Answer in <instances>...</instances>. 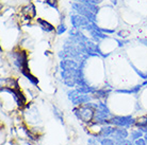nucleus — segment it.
<instances>
[{"mask_svg": "<svg viewBox=\"0 0 147 145\" xmlns=\"http://www.w3.org/2000/svg\"><path fill=\"white\" fill-rule=\"evenodd\" d=\"M71 23L75 28H85V29H90L91 25H90V20L85 18L81 15H73L71 16Z\"/></svg>", "mask_w": 147, "mask_h": 145, "instance_id": "nucleus-5", "label": "nucleus"}, {"mask_svg": "<svg viewBox=\"0 0 147 145\" xmlns=\"http://www.w3.org/2000/svg\"><path fill=\"white\" fill-rule=\"evenodd\" d=\"M95 109L91 105H82L76 110V114L82 122L91 123L95 119Z\"/></svg>", "mask_w": 147, "mask_h": 145, "instance_id": "nucleus-1", "label": "nucleus"}, {"mask_svg": "<svg viewBox=\"0 0 147 145\" xmlns=\"http://www.w3.org/2000/svg\"><path fill=\"white\" fill-rule=\"evenodd\" d=\"M125 34H128V32H126V31H124V32H119L118 33V35L121 37H125V36H127V35H125Z\"/></svg>", "mask_w": 147, "mask_h": 145, "instance_id": "nucleus-18", "label": "nucleus"}, {"mask_svg": "<svg viewBox=\"0 0 147 145\" xmlns=\"http://www.w3.org/2000/svg\"><path fill=\"white\" fill-rule=\"evenodd\" d=\"M88 145H97V142L94 139H91V140H88Z\"/></svg>", "mask_w": 147, "mask_h": 145, "instance_id": "nucleus-17", "label": "nucleus"}, {"mask_svg": "<svg viewBox=\"0 0 147 145\" xmlns=\"http://www.w3.org/2000/svg\"><path fill=\"white\" fill-rule=\"evenodd\" d=\"M143 136V132H142V130H136L133 131L132 134H131V138L133 139V140H139V139H141V137Z\"/></svg>", "mask_w": 147, "mask_h": 145, "instance_id": "nucleus-11", "label": "nucleus"}, {"mask_svg": "<svg viewBox=\"0 0 147 145\" xmlns=\"http://www.w3.org/2000/svg\"><path fill=\"white\" fill-rule=\"evenodd\" d=\"M82 4H84L85 7H88V10H90L91 12H93L94 14L98 12V7H96V5H95L94 3H92V2H90V1H86V0H82Z\"/></svg>", "mask_w": 147, "mask_h": 145, "instance_id": "nucleus-10", "label": "nucleus"}, {"mask_svg": "<svg viewBox=\"0 0 147 145\" xmlns=\"http://www.w3.org/2000/svg\"><path fill=\"white\" fill-rule=\"evenodd\" d=\"M141 41H142V43H145V45H146V46H147V40H144V39H142V40H141Z\"/></svg>", "mask_w": 147, "mask_h": 145, "instance_id": "nucleus-19", "label": "nucleus"}, {"mask_svg": "<svg viewBox=\"0 0 147 145\" xmlns=\"http://www.w3.org/2000/svg\"><path fill=\"white\" fill-rule=\"evenodd\" d=\"M13 56H14V59H15L14 61L15 65L17 66L22 71L29 70V68H28V57H27V53L25 51L14 52Z\"/></svg>", "mask_w": 147, "mask_h": 145, "instance_id": "nucleus-2", "label": "nucleus"}, {"mask_svg": "<svg viewBox=\"0 0 147 145\" xmlns=\"http://www.w3.org/2000/svg\"><path fill=\"white\" fill-rule=\"evenodd\" d=\"M46 3L49 4L50 7L57 9V7H58V0H46Z\"/></svg>", "mask_w": 147, "mask_h": 145, "instance_id": "nucleus-14", "label": "nucleus"}, {"mask_svg": "<svg viewBox=\"0 0 147 145\" xmlns=\"http://www.w3.org/2000/svg\"><path fill=\"white\" fill-rule=\"evenodd\" d=\"M107 95H108V92L107 91H105V90H98L97 92H96V98H107Z\"/></svg>", "mask_w": 147, "mask_h": 145, "instance_id": "nucleus-12", "label": "nucleus"}, {"mask_svg": "<svg viewBox=\"0 0 147 145\" xmlns=\"http://www.w3.org/2000/svg\"><path fill=\"white\" fill-rule=\"evenodd\" d=\"M136 125L140 128H146L147 127V116H140L136 120Z\"/></svg>", "mask_w": 147, "mask_h": 145, "instance_id": "nucleus-8", "label": "nucleus"}, {"mask_svg": "<svg viewBox=\"0 0 147 145\" xmlns=\"http://www.w3.org/2000/svg\"><path fill=\"white\" fill-rule=\"evenodd\" d=\"M66 31V27L64 25H61L58 27V30H57V32H58V34H62L63 32H65Z\"/></svg>", "mask_w": 147, "mask_h": 145, "instance_id": "nucleus-15", "label": "nucleus"}, {"mask_svg": "<svg viewBox=\"0 0 147 145\" xmlns=\"http://www.w3.org/2000/svg\"><path fill=\"white\" fill-rule=\"evenodd\" d=\"M108 123H112L116 126L127 128L132 124H136V120H132L130 116H116L108 121Z\"/></svg>", "mask_w": 147, "mask_h": 145, "instance_id": "nucleus-4", "label": "nucleus"}, {"mask_svg": "<svg viewBox=\"0 0 147 145\" xmlns=\"http://www.w3.org/2000/svg\"><path fill=\"white\" fill-rule=\"evenodd\" d=\"M37 22L40 25V27L43 28V30H45L46 32H51V31H53L55 30V27L52 25H50L49 22H47L46 20H44V19H40L38 18L37 19Z\"/></svg>", "mask_w": 147, "mask_h": 145, "instance_id": "nucleus-7", "label": "nucleus"}, {"mask_svg": "<svg viewBox=\"0 0 147 145\" xmlns=\"http://www.w3.org/2000/svg\"><path fill=\"white\" fill-rule=\"evenodd\" d=\"M22 14L26 16L27 18L31 19L32 17H34L35 16V14H36V12H35V7H34L33 4H30V5H27V7H25L24 9H22Z\"/></svg>", "mask_w": 147, "mask_h": 145, "instance_id": "nucleus-6", "label": "nucleus"}, {"mask_svg": "<svg viewBox=\"0 0 147 145\" xmlns=\"http://www.w3.org/2000/svg\"><path fill=\"white\" fill-rule=\"evenodd\" d=\"M86 1H90V2H91V0H86Z\"/></svg>", "mask_w": 147, "mask_h": 145, "instance_id": "nucleus-20", "label": "nucleus"}, {"mask_svg": "<svg viewBox=\"0 0 147 145\" xmlns=\"http://www.w3.org/2000/svg\"><path fill=\"white\" fill-rule=\"evenodd\" d=\"M101 145H116V144H115V141H114V140L106 138V139H103V140H101Z\"/></svg>", "mask_w": 147, "mask_h": 145, "instance_id": "nucleus-13", "label": "nucleus"}, {"mask_svg": "<svg viewBox=\"0 0 147 145\" xmlns=\"http://www.w3.org/2000/svg\"><path fill=\"white\" fill-rule=\"evenodd\" d=\"M136 145H146V141L143 140V139H139V140H136Z\"/></svg>", "mask_w": 147, "mask_h": 145, "instance_id": "nucleus-16", "label": "nucleus"}, {"mask_svg": "<svg viewBox=\"0 0 147 145\" xmlns=\"http://www.w3.org/2000/svg\"><path fill=\"white\" fill-rule=\"evenodd\" d=\"M71 5H73L74 10H75V11H77L78 13L81 15V16H83V17H85V18H88V20H91L92 22H94L96 20L95 14H94L93 12L90 11L88 7H85L84 4H82V3H73Z\"/></svg>", "mask_w": 147, "mask_h": 145, "instance_id": "nucleus-3", "label": "nucleus"}, {"mask_svg": "<svg viewBox=\"0 0 147 145\" xmlns=\"http://www.w3.org/2000/svg\"><path fill=\"white\" fill-rule=\"evenodd\" d=\"M22 73L25 76H26L27 78H28V80H29L32 84H34V85H37V84H38V80H37L35 76H33L32 74H31V73H30L29 70H26V71H22Z\"/></svg>", "mask_w": 147, "mask_h": 145, "instance_id": "nucleus-9", "label": "nucleus"}]
</instances>
